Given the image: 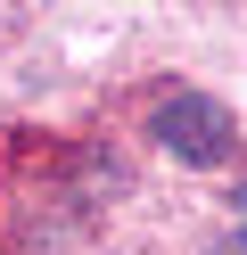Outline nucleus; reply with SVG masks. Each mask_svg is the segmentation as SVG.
Returning a JSON list of instances; mask_svg holds the SVG:
<instances>
[{
    "instance_id": "nucleus-1",
    "label": "nucleus",
    "mask_w": 247,
    "mask_h": 255,
    "mask_svg": "<svg viewBox=\"0 0 247 255\" xmlns=\"http://www.w3.org/2000/svg\"><path fill=\"white\" fill-rule=\"evenodd\" d=\"M148 132H157L181 165H223L231 156V116H223V99H206V91H165L157 116H148Z\"/></svg>"
}]
</instances>
